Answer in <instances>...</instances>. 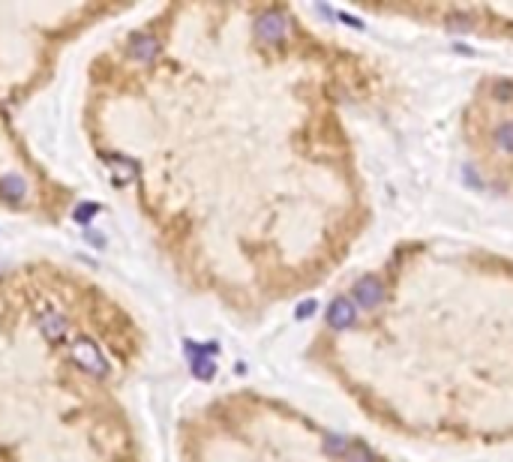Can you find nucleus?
Masks as SVG:
<instances>
[{
	"instance_id": "f257e3e1",
	"label": "nucleus",
	"mask_w": 513,
	"mask_h": 462,
	"mask_svg": "<svg viewBox=\"0 0 513 462\" xmlns=\"http://www.w3.org/2000/svg\"><path fill=\"white\" fill-rule=\"evenodd\" d=\"M355 300L364 309H378L381 300H385V285H381L378 276H360L355 283Z\"/></svg>"
},
{
	"instance_id": "f03ea898",
	"label": "nucleus",
	"mask_w": 513,
	"mask_h": 462,
	"mask_svg": "<svg viewBox=\"0 0 513 462\" xmlns=\"http://www.w3.org/2000/svg\"><path fill=\"white\" fill-rule=\"evenodd\" d=\"M285 30H288V22H285L283 13H276V9L265 13L258 18V24H255V33L265 39V43H279V39L285 36Z\"/></svg>"
},
{
	"instance_id": "7ed1b4c3",
	"label": "nucleus",
	"mask_w": 513,
	"mask_h": 462,
	"mask_svg": "<svg viewBox=\"0 0 513 462\" xmlns=\"http://www.w3.org/2000/svg\"><path fill=\"white\" fill-rule=\"evenodd\" d=\"M355 318H357V313H355V304H351L348 297H336L334 304L327 306V325L334 330L351 327V325H355Z\"/></svg>"
},
{
	"instance_id": "20e7f679",
	"label": "nucleus",
	"mask_w": 513,
	"mask_h": 462,
	"mask_svg": "<svg viewBox=\"0 0 513 462\" xmlns=\"http://www.w3.org/2000/svg\"><path fill=\"white\" fill-rule=\"evenodd\" d=\"M129 52H133V57H138V60H150V57H156V39L154 36H147V33H138V36H133V43H129Z\"/></svg>"
},
{
	"instance_id": "39448f33",
	"label": "nucleus",
	"mask_w": 513,
	"mask_h": 462,
	"mask_svg": "<svg viewBox=\"0 0 513 462\" xmlns=\"http://www.w3.org/2000/svg\"><path fill=\"white\" fill-rule=\"evenodd\" d=\"M75 355L82 357V364H84V366L99 369V373H105V364H103V357H99V351H96V345H94V343H87V339H82V343L75 345Z\"/></svg>"
},
{
	"instance_id": "423d86ee",
	"label": "nucleus",
	"mask_w": 513,
	"mask_h": 462,
	"mask_svg": "<svg viewBox=\"0 0 513 462\" xmlns=\"http://www.w3.org/2000/svg\"><path fill=\"white\" fill-rule=\"evenodd\" d=\"M496 144L501 154H513V120H505V124L496 126Z\"/></svg>"
},
{
	"instance_id": "0eeeda50",
	"label": "nucleus",
	"mask_w": 513,
	"mask_h": 462,
	"mask_svg": "<svg viewBox=\"0 0 513 462\" xmlns=\"http://www.w3.org/2000/svg\"><path fill=\"white\" fill-rule=\"evenodd\" d=\"M0 193H3L9 202H18V198H22V193H24V180L15 177V174L3 177V180H0Z\"/></svg>"
},
{
	"instance_id": "6e6552de",
	"label": "nucleus",
	"mask_w": 513,
	"mask_h": 462,
	"mask_svg": "<svg viewBox=\"0 0 513 462\" xmlns=\"http://www.w3.org/2000/svg\"><path fill=\"white\" fill-rule=\"evenodd\" d=\"M348 447H351L348 438H342V435H336V433L325 438V450H327V454H334V456H345Z\"/></svg>"
},
{
	"instance_id": "1a4fd4ad",
	"label": "nucleus",
	"mask_w": 513,
	"mask_h": 462,
	"mask_svg": "<svg viewBox=\"0 0 513 462\" xmlns=\"http://www.w3.org/2000/svg\"><path fill=\"white\" fill-rule=\"evenodd\" d=\"M342 462H376V459H372V454H369L364 445H351L348 454L342 456Z\"/></svg>"
},
{
	"instance_id": "9d476101",
	"label": "nucleus",
	"mask_w": 513,
	"mask_h": 462,
	"mask_svg": "<svg viewBox=\"0 0 513 462\" xmlns=\"http://www.w3.org/2000/svg\"><path fill=\"white\" fill-rule=\"evenodd\" d=\"M214 360H207V357H198V360H193V373L198 375V378H210L214 375Z\"/></svg>"
},
{
	"instance_id": "9b49d317",
	"label": "nucleus",
	"mask_w": 513,
	"mask_h": 462,
	"mask_svg": "<svg viewBox=\"0 0 513 462\" xmlns=\"http://www.w3.org/2000/svg\"><path fill=\"white\" fill-rule=\"evenodd\" d=\"M492 96H496L498 103H510V99H513V84L510 82H496V84H492Z\"/></svg>"
},
{
	"instance_id": "f8f14e48",
	"label": "nucleus",
	"mask_w": 513,
	"mask_h": 462,
	"mask_svg": "<svg viewBox=\"0 0 513 462\" xmlns=\"http://www.w3.org/2000/svg\"><path fill=\"white\" fill-rule=\"evenodd\" d=\"M447 24L454 27V30H468L471 27V15H466V13H450L447 15Z\"/></svg>"
},
{
	"instance_id": "ddd939ff",
	"label": "nucleus",
	"mask_w": 513,
	"mask_h": 462,
	"mask_svg": "<svg viewBox=\"0 0 513 462\" xmlns=\"http://www.w3.org/2000/svg\"><path fill=\"white\" fill-rule=\"evenodd\" d=\"M64 327H66L64 315H52V318L45 321V330H48V336H57V334H64Z\"/></svg>"
},
{
	"instance_id": "4468645a",
	"label": "nucleus",
	"mask_w": 513,
	"mask_h": 462,
	"mask_svg": "<svg viewBox=\"0 0 513 462\" xmlns=\"http://www.w3.org/2000/svg\"><path fill=\"white\" fill-rule=\"evenodd\" d=\"M462 180H466V184H471L475 189H480V186H484V184H480V177H477V172H475V168H471V165H466V168H462Z\"/></svg>"
},
{
	"instance_id": "2eb2a0df",
	"label": "nucleus",
	"mask_w": 513,
	"mask_h": 462,
	"mask_svg": "<svg viewBox=\"0 0 513 462\" xmlns=\"http://www.w3.org/2000/svg\"><path fill=\"white\" fill-rule=\"evenodd\" d=\"M313 309H315V304H313V300H306L304 306H297V318H309V315H313Z\"/></svg>"
},
{
	"instance_id": "dca6fc26",
	"label": "nucleus",
	"mask_w": 513,
	"mask_h": 462,
	"mask_svg": "<svg viewBox=\"0 0 513 462\" xmlns=\"http://www.w3.org/2000/svg\"><path fill=\"white\" fill-rule=\"evenodd\" d=\"M342 22H348L351 27H357V30H364V22H360V18H355V15H342Z\"/></svg>"
},
{
	"instance_id": "f3484780",
	"label": "nucleus",
	"mask_w": 513,
	"mask_h": 462,
	"mask_svg": "<svg viewBox=\"0 0 513 462\" xmlns=\"http://www.w3.org/2000/svg\"><path fill=\"white\" fill-rule=\"evenodd\" d=\"M454 48H456V52H459V54H475V52H471V48H468V45H454Z\"/></svg>"
}]
</instances>
